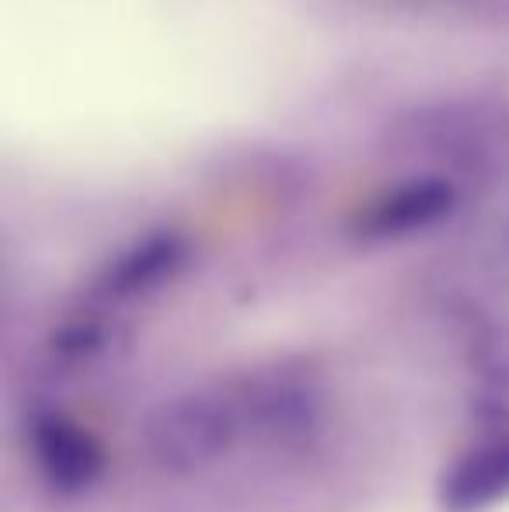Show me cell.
<instances>
[{
	"label": "cell",
	"mask_w": 509,
	"mask_h": 512,
	"mask_svg": "<svg viewBox=\"0 0 509 512\" xmlns=\"http://www.w3.org/2000/svg\"><path fill=\"white\" fill-rule=\"evenodd\" d=\"M335 11L370 14L412 28L509 42V0H318Z\"/></svg>",
	"instance_id": "6da1fadb"
}]
</instances>
